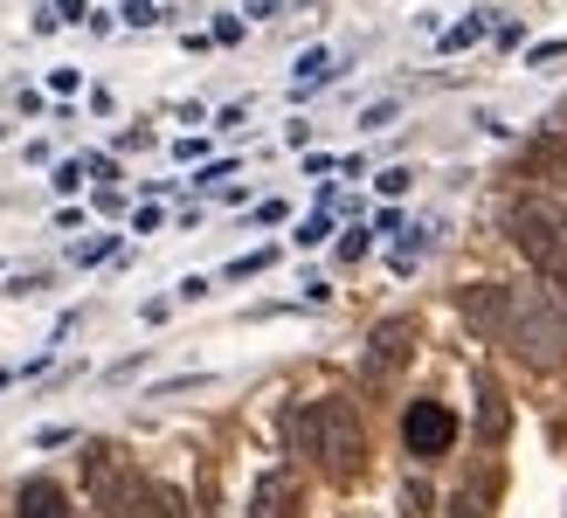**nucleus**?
<instances>
[{"label": "nucleus", "instance_id": "f257e3e1", "mask_svg": "<svg viewBox=\"0 0 567 518\" xmlns=\"http://www.w3.org/2000/svg\"><path fill=\"white\" fill-rule=\"evenodd\" d=\"M498 345H513L533 373H554L567 360V319H560V304L547 291H533V283H526V291H513V298H505V332H498Z\"/></svg>", "mask_w": 567, "mask_h": 518}, {"label": "nucleus", "instance_id": "f03ea898", "mask_svg": "<svg viewBox=\"0 0 567 518\" xmlns=\"http://www.w3.org/2000/svg\"><path fill=\"white\" fill-rule=\"evenodd\" d=\"M311 456H319V470L332 484H360V470H367V428H360L353 401H339V394L311 401Z\"/></svg>", "mask_w": 567, "mask_h": 518}, {"label": "nucleus", "instance_id": "7ed1b4c3", "mask_svg": "<svg viewBox=\"0 0 567 518\" xmlns=\"http://www.w3.org/2000/svg\"><path fill=\"white\" fill-rule=\"evenodd\" d=\"M505 242H513L540 277H560L567 270V208L547 200V194L513 200V208H505Z\"/></svg>", "mask_w": 567, "mask_h": 518}, {"label": "nucleus", "instance_id": "20e7f679", "mask_svg": "<svg viewBox=\"0 0 567 518\" xmlns=\"http://www.w3.org/2000/svg\"><path fill=\"white\" fill-rule=\"evenodd\" d=\"M83 484H91V505L104 518H132L138 498H146V477L132 470V456L118 443H91V449H83Z\"/></svg>", "mask_w": 567, "mask_h": 518}, {"label": "nucleus", "instance_id": "39448f33", "mask_svg": "<svg viewBox=\"0 0 567 518\" xmlns=\"http://www.w3.org/2000/svg\"><path fill=\"white\" fill-rule=\"evenodd\" d=\"M415 339H422V325H415V319H381L374 332H367V353H360V381H367V387H388L394 373L409 366Z\"/></svg>", "mask_w": 567, "mask_h": 518}, {"label": "nucleus", "instance_id": "423d86ee", "mask_svg": "<svg viewBox=\"0 0 567 518\" xmlns=\"http://www.w3.org/2000/svg\"><path fill=\"white\" fill-rule=\"evenodd\" d=\"M402 443H409V456H450V443H457V415H450L443 401H409Z\"/></svg>", "mask_w": 567, "mask_h": 518}, {"label": "nucleus", "instance_id": "0eeeda50", "mask_svg": "<svg viewBox=\"0 0 567 518\" xmlns=\"http://www.w3.org/2000/svg\"><path fill=\"white\" fill-rule=\"evenodd\" d=\"M298 505H305L298 470H264L257 491H249V518H298Z\"/></svg>", "mask_w": 567, "mask_h": 518}, {"label": "nucleus", "instance_id": "6e6552de", "mask_svg": "<svg viewBox=\"0 0 567 518\" xmlns=\"http://www.w3.org/2000/svg\"><path fill=\"white\" fill-rule=\"evenodd\" d=\"M505 298H513L505 283H471L457 304H464V319H471L477 332H492V339H498V332H505Z\"/></svg>", "mask_w": 567, "mask_h": 518}, {"label": "nucleus", "instance_id": "1a4fd4ad", "mask_svg": "<svg viewBox=\"0 0 567 518\" xmlns=\"http://www.w3.org/2000/svg\"><path fill=\"white\" fill-rule=\"evenodd\" d=\"M14 518H70V498H63V484H21V498H14Z\"/></svg>", "mask_w": 567, "mask_h": 518}, {"label": "nucleus", "instance_id": "9d476101", "mask_svg": "<svg viewBox=\"0 0 567 518\" xmlns=\"http://www.w3.org/2000/svg\"><path fill=\"white\" fill-rule=\"evenodd\" d=\"M477 428H485V443H505V428H513V408H505L492 373H477Z\"/></svg>", "mask_w": 567, "mask_h": 518}, {"label": "nucleus", "instance_id": "9b49d317", "mask_svg": "<svg viewBox=\"0 0 567 518\" xmlns=\"http://www.w3.org/2000/svg\"><path fill=\"white\" fill-rule=\"evenodd\" d=\"M132 518H187V505H181L174 484H146V498H138V511H132Z\"/></svg>", "mask_w": 567, "mask_h": 518}, {"label": "nucleus", "instance_id": "f8f14e48", "mask_svg": "<svg viewBox=\"0 0 567 518\" xmlns=\"http://www.w3.org/2000/svg\"><path fill=\"white\" fill-rule=\"evenodd\" d=\"M485 35H492V14H471V21H457V28H443V35H436V49H443V55H457V49L485 42Z\"/></svg>", "mask_w": 567, "mask_h": 518}, {"label": "nucleus", "instance_id": "ddd939ff", "mask_svg": "<svg viewBox=\"0 0 567 518\" xmlns=\"http://www.w3.org/2000/svg\"><path fill=\"white\" fill-rule=\"evenodd\" d=\"M118 256V236H91V242H76V263L91 270V263H111Z\"/></svg>", "mask_w": 567, "mask_h": 518}, {"label": "nucleus", "instance_id": "4468645a", "mask_svg": "<svg viewBox=\"0 0 567 518\" xmlns=\"http://www.w3.org/2000/svg\"><path fill=\"white\" fill-rule=\"evenodd\" d=\"M270 263H277V249H249V256H236V263H229V277H236V283H243V277H264Z\"/></svg>", "mask_w": 567, "mask_h": 518}, {"label": "nucleus", "instance_id": "2eb2a0df", "mask_svg": "<svg viewBox=\"0 0 567 518\" xmlns=\"http://www.w3.org/2000/svg\"><path fill=\"white\" fill-rule=\"evenodd\" d=\"M430 505H436V498H430V484L409 477V484H402V511H409V518H430Z\"/></svg>", "mask_w": 567, "mask_h": 518}, {"label": "nucleus", "instance_id": "dca6fc26", "mask_svg": "<svg viewBox=\"0 0 567 518\" xmlns=\"http://www.w3.org/2000/svg\"><path fill=\"white\" fill-rule=\"evenodd\" d=\"M83 180H91V166H83V159H63V166H55V180H49V187H55V194H76Z\"/></svg>", "mask_w": 567, "mask_h": 518}, {"label": "nucleus", "instance_id": "f3484780", "mask_svg": "<svg viewBox=\"0 0 567 518\" xmlns=\"http://www.w3.org/2000/svg\"><path fill=\"white\" fill-rule=\"evenodd\" d=\"M326 236H332V221H326V215H305V221H298V236H291V242H298V249H319Z\"/></svg>", "mask_w": 567, "mask_h": 518}, {"label": "nucleus", "instance_id": "a211bd4d", "mask_svg": "<svg viewBox=\"0 0 567 518\" xmlns=\"http://www.w3.org/2000/svg\"><path fill=\"white\" fill-rule=\"evenodd\" d=\"M450 518H485V491H477V484H464V491L450 498Z\"/></svg>", "mask_w": 567, "mask_h": 518}, {"label": "nucleus", "instance_id": "6ab92c4d", "mask_svg": "<svg viewBox=\"0 0 567 518\" xmlns=\"http://www.w3.org/2000/svg\"><path fill=\"white\" fill-rule=\"evenodd\" d=\"M422 249H430V236H422V228H409L402 249H394V270H415V256H422Z\"/></svg>", "mask_w": 567, "mask_h": 518}, {"label": "nucleus", "instance_id": "aec40b11", "mask_svg": "<svg viewBox=\"0 0 567 518\" xmlns=\"http://www.w3.org/2000/svg\"><path fill=\"white\" fill-rule=\"evenodd\" d=\"M394 111H402V104L381 97V104H367V111H360V125H367V132H381V125H394Z\"/></svg>", "mask_w": 567, "mask_h": 518}, {"label": "nucleus", "instance_id": "412c9836", "mask_svg": "<svg viewBox=\"0 0 567 518\" xmlns=\"http://www.w3.org/2000/svg\"><path fill=\"white\" fill-rule=\"evenodd\" d=\"M125 21H132V28H159L166 14L153 8V0H125Z\"/></svg>", "mask_w": 567, "mask_h": 518}, {"label": "nucleus", "instance_id": "4be33fe9", "mask_svg": "<svg viewBox=\"0 0 567 518\" xmlns=\"http://www.w3.org/2000/svg\"><path fill=\"white\" fill-rule=\"evenodd\" d=\"M409 180H415V173H409V166H388V173H381V180H374V187H381V194L394 200V194H409Z\"/></svg>", "mask_w": 567, "mask_h": 518}, {"label": "nucleus", "instance_id": "5701e85b", "mask_svg": "<svg viewBox=\"0 0 567 518\" xmlns=\"http://www.w3.org/2000/svg\"><path fill=\"white\" fill-rule=\"evenodd\" d=\"M339 256H347V263H360V256H367V228H347V236H339Z\"/></svg>", "mask_w": 567, "mask_h": 518}, {"label": "nucleus", "instance_id": "b1692460", "mask_svg": "<svg viewBox=\"0 0 567 518\" xmlns=\"http://www.w3.org/2000/svg\"><path fill=\"white\" fill-rule=\"evenodd\" d=\"M208 35H215V42H243V14H221Z\"/></svg>", "mask_w": 567, "mask_h": 518}, {"label": "nucleus", "instance_id": "393cba45", "mask_svg": "<svg viewBox=\"0 0 567 518\" xmlns=\"http://www.w3.org/2000/svg\"><path fill=\"white\" fill-rule=\"evenodd\" d=\"M76 83H83V70H49V91H55V97H70Z\"/></svg>", "mask_w": 567, "mask_h": 518}, {"label": "nucleus", "instance_id": "a878e982", "mask_svg": "<svg viewBox=\"0 0 567 518\" xmlns=\"http://www.w3.org/2000/svg\"><path fill=\"white\" fill-rule=\"evenodd\" d=\"M83 166H91V180H118V159H111V153H91Z\"/></svg>", "mask_w": 567, "mask_h": 518}, {"label": "nucleus", "instance_id": "bb28decb", "mask_svg": "<svg viewBox=\"0 0 567 518\" xmlns=\"http://www.w3.org/2000/svg\"><path fill=\"white\" fill-rule=\"evenodd\" d=\"M174 298H181V304H202V298H208V277H181Z\"/></svg>", "mask_w": 567, "mask_h": 518}, {"label": "nucleus", "instance_id": "cd10ccee", "mask_svg": "<svg viewBox=\"0 0 567 518\" xmlns=\"http://www.w3.org/2000/svg\"><path fill=\"white\" fill-rule=\"evenodd\" d=\"M229 173H236V159H215V166H202V187H221Z\"/></svg>", "mask_w": 567, "mask_h": 518}, {"label": "nucleus", "instance_id": "c85d7f7f", "mask_svg": "<svg viewBox=\"0 0 567 518\" xmlns=\"http://www.w3.org/2000/svg\"><path fill=\"white\" fill-rule=\"evenodd\" d=\"M55 21H91V8L83 0H55Z\"/></svg>", "mask_w": 567, "mask_h": 518}, {"label": "nucleus", "instance_id": "c756f323", "mask_svg": "<svg viewBox=\"0 0 567 518\" xmlns=\"http://www.w3.org/2000/svg\"><path fill=\"white\" fill-rule=\"evenodd\" d=\"M560 55H567V42H540V49L526 55V63H560Z\"/></svg>", "mask_w": 567, "mask_h": 518}, {"label": "nucleus", "instance_id": "7c9ffc66", "mask_svg": "<svg viewBox=\"0 0 567 518\" xmlns=\"http://www.w3.org/2000/svg\"><path fill=\"white\" fill-rule=\"evenodd\" d=\"M547 298L560 304V319H567V270H560V277H547Z\"/></svg>", "mask_w": 567, "mask_h": 518}, {"label": "nucleus", "instance_id": "2f4dec72", "mask_svg": "<svg viewBox=\"0 0 567 518\" xmlns=\"http://www.w3.org/2000/svg\"><path fill=\"white\" fill-rule=\"evenodd\" d=\"M560 132H567V111H560Z\"/></svg>", "mask_w": 567, "mask_h": 518}, {"label": "nucleus", "instance_id": "473e14b6", "mask_svg": "<svg viewBox=\"0 0 567 518\" xmlns=\"http://www.w3.org/2000/svg\"><path fill=\"white\" fill-rule=\"evenodd\" d=\"M0 387H8V373H0Z\"/></svg>", "mask_w": 567, "mask_h": 518}, {"label": "nucleus", "instance_id": "72a5a7b5", "mask_svg": "<svg viewBox=\"0 0 567 518\" xmlns=\"http://www.w3.org/2000/svg\"><path fill=\"white\" fill-rule=\"evenodd\" d=\"M560 146H567V132H560Z\"/></svg>", "mask_w": 567, "mask_h": 518}]
</instances>
